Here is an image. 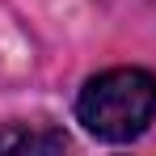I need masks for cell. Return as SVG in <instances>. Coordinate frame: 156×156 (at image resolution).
<instances>
[{
  "mask_svg": "<svg viewBox=\"0 0 156 156\" xmlns=\"http://www.w3.org/2000/svg\"><path fill=\"white\" fill-rule=\"evenodd\" d=\"M156 114V76L144 68H110L93 76L76 97V118L105 144H127Z\"/></svg>",
  "mask_w": 156,
  "mask_h": 156,
  "instance_id": "obj_1",
  "label": "cell"
},
{
  "mask_svg": "<svg viewBox=\"0 0 156 156\" xmlns=\"http://www.w3.org/2000/svg\"><path fill=\"white\" fill-rule=\"evenodd\" d=\"M72 148V139L63 131H51V127H4L0 131V152H63Z\"/></svg>",
  "mask_w": 156,
  "mask_h": 156,
  "instance_id": "obj_2",
  "label": "cell"
}]
</instances>
